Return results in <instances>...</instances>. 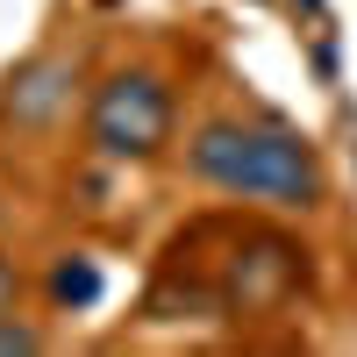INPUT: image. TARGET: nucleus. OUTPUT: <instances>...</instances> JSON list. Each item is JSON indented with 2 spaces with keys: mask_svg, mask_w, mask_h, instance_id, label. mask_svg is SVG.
I'll return each instance as SVG.
<instances>
[{
  "mask_svg": "<svg viewBox=\"0 0 357 357\" xmlns=\"http://www.w3.org/2000/svg\"><path fill=\"white\" fill-rule=\"evenodd\" d=\"M72 79H79V65L65 50H43V57H29V65H15L8 79H0V122L50 129L57 114L72 107Z\"/></svg>",
  "mask_w": 357,
  "mask_h": 357,
  "instance_id": "20e7f679",
  "label": "nucleus"
},
{
  "mask_svg": "<svg viewBox=\"0 0 357 357\" xmlns=\"http://www.w3.org/2000/svg\"><path fill=\"white\" fill-rule=\"evenodd\" d=\"M50 301H57V307H93V301H100V264H93V257H57Z\"/></svg>",
  "mask_w": 357,
  "mask_h": 357,
  "instance_id": "39448f33",
  "label": "nucleus"
},
{
  "mask_svg": "<svg viewBox=\"0 0 357 357\" xmlns=\"http://www.w3.org/2000/svg\"><path fill=\"white\" fill-rule=\"evenodd\" d=\"M86 143L107 165H151L172 143V86L151 65H122L93 86V107H86Z\"/></svg>",
  "mask_w": 357,
  "mask_h": 357,
  "instance_id": "7ed1b4c3",
  "label": "nucleus"
},
{
  "mask_svg": "<svg viewBox=\"0 0 357 357\" xmlns=\"http://www.w3.org/2000/svg\"><path fill=\"white\" fill-rule=\"evenodd\" d=\"M15 301H22V272H15V264H8V257H0V321H8V314H15Z\"/></svg>",
  "mask_w": 357,
  "mask_h": 357,
  "instance_id": "0eeeda50",
  "label": "nucleus"
},
{
  "mask_svg": "<svg viewBox=\"0 0 357 357\" xmlns=\"http://www.w3.org/2000/svg\"><path fill=\"white\" fill-rule=\"evenodd\" d=\"M158 286H178V307L186 314H279L293 293L307 286V250L279 229H229V257L215 272H186V264H165Z\"/></svg>",
  "mask_w": 357,
  "mask_h": 357,
  "instance_id": "f03ea898",
  "label": "nucleus"
},
{
  "mask_svg": "<svg viewBox=\"0 0 357 357\" xmlns=\"http://www.w3.org/2000/svg\"><path fill=\"white\" fill-rule=\"evenodd\" d=\"M186 172L200 186H215L229 200L272 207V215H314L329 200V172L307 136H293L286 122H243V114H215L186 143Z\"/></svg>",
  "mask_w": 357,
  "mask_h": 357,
  "instance_id": "f257e3e1",
  "label": "nucleus"
},
{
  "mask_svg": "<svg viewBox=\"0 0 357 357\" xmlns=\"http://www.w3.org/2000/svg\"><path fill=\"white\" fill-rule=\"evenodd\" d=\"M0 350H43V336L29 329V321H15V314H8V321H0Z\"/></svg>",
  "mask_w": 357,
  "mask_h": 357,
  "instance_id": "423d86ee",
  "label": "nucleus"
}]
</instances>
